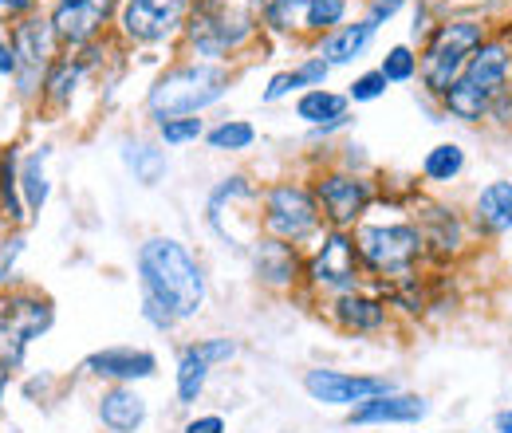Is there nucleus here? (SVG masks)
I'll return each instance as SVG.
<instances>
[{
  "label": "nucleus",
  "instance_id": "nucleus-1",
  "mask_svg": "<svg viewBox=\"0 0 512 433\" xmlns=\"http://www.w3.org/2000/svg\"><path fill=\"white\" fill-rule=\"evenodd\" d=\"M142 304L162 308L174 323L205 308V268L178 237H150L138 245Z\"/></svg>",
  "mask_w": 512,
  "mask_h": 433
},
{
  "label": "nucleus",
  "instance_id": "nucleus-2",
  "mask_svg": "<svg viewBox=\"0 0 512 433\" xmlns=\"http://www.w3.org/2000/svg\"><path fill=\"white\" fill-rule=\"evenodd\" d=\"M512 91V28L489 32V40L473 52L465 71L442 99V115L465 126L489 123L493 107Z\"/></svg>",
  "mask_w": 512,
  "mask_h": 433
},
{
  "label": "nucleus",
  "instance_id": "nucleus-3",
  "mask_svg": "<svg viewBox=\"0 0 512 433\" xmlns=\"http://www.w3.org/2000/svg\"><path fill=\"white\" fill-rule=\"evenodd\" d=\"M355 248H359V260H363V272L371 280H379V288L386 284H402V280H414L426 264V241H422V229L414 225L410 213L394 209V217H363L355 229Z\"/></svg>",
  "mask_w": 512,
  "mask_h": 433
},
{
  "label": "nucleus",
  "instance_id": "nucleus-4",
  "mask_svg": "<svg viewBox=\"0 0 512 433\" xmlns=\"http://www.w3.org/2000/svg\"><path fill=\"white\" fill-rule=\"evenodd\" d=\"M489 20L477 12H453V16H438L430 36L422 40L418 52V83L430 99H446V91L457 83V75L465 71V63L473 60V52L489 40Z\"/></svg>",
  "mask_w": 512,
  "mask_h": 433
},
{
  "label": "nucleus",
  "instance_id": "nucleus-5",
  "mask_svg": "<svg viewBox=\"0 0 512 433\" xmlns=\"http://www.w3.org/2000/svg\"><path fill=\"white\" fill-rule=\"evenodd\" d=\"M260 16H264V0H193L186 44L201 60H225L253 40Z\"/></svg>",
  "mask_w": 512,
  "mask_h": 433
},
{
  "label": "nucleus",
  "instance_id": "nucleus-6",
  "mask_svg": "<svg viewBox=\"0 0 512 433\" xmlns=\"http://www.w3.org/2000/svg\"><path fill=\"white\" fill-rule=\"evenodd\" d=\"M229 83H233V75L221 63H209V60L178 63L166 75H158V83L146 91V111L158 123L201 115L205 107H213V103L225 99Z\"/></svg>",
  "mask_w": 512,
  "mask_h": 433
},
{
  "label": "nucleus",
  "instance_id": "nucleus-7",
  "mask_svg": "<svg viewBox=\"0 0 512 433\" xmlns=\"http://www.w3.org/2000/svg\"><path fill=\"white\" fill-rule=\"evenodd\" d=\"M256 229H264V237L292 248H300L316 233H323V213L312 186H304V182H272L260 193Z\"/></svg>",
  "mask_w": 512,
  "mask_h": 433
},
{
  "label": "nucleus",
  "instance_id": "nucleus-8",
  "mask_svg": "<svg viewBox=\"0 0 512 433\" xmlns=\"http://www.w3.org/2000/svg\"><path fill=\"white\" fill-rule=\"evenodd\" d=\"M363 280H367V272H363L355 237L343 233V229H327L320 248L304 260V284H308L312 292L327 296V300H335V296L359 292Z\"/></svg>",
  "mask_w": 512,
  "mask_h": 433
},
{
  "label": "nucleus",
  "instance_id": "nucleus-9",
  "mask_svg": "<svg viewBox=\"0 0 512 433\" xmlns=\"http://www.w3.org/2000/svg\"><path fill=\"white\" fill-rule=\"evenodd\" d=\"M312 193L320 201L323 221L331 229H343V233H351L379 201V186L367 174H355V170H327L316 178Z\"/></svg>",
  "mask_w": 512,
  "mask_h": 433
},
{
  "label": "nucleus",
  "instance_id": "nucleus-10",
  "mask_svg": "<svg viewBox=\"0 0 512 433\" xmlns=\"http://www.w3.org/2000/svg\"><path fill=\"white\" fill-rule=\"evenodd\" d=\"M414 225L422 229L426 260L438 268L461 260L469 252V241L477 237L461 209H453L446 201H426V197H418V205H414Z\"/></svg>",
  "mask_w": 512,
  "mask_h": 433
},
{
  "label": "nucleus",
  "instance_id": "nucleus-11",
  "mask_svg": "<svg viewBox=\"0 0 512 433\" xmlns=\"http://www.w3.org/2000/svg\"><path fill=\"white\" fill-rule=\"evenodd\" d=\"M56 311L44 296H8L0 304V363L4 367H20L24 351L32 339H40L52 327Z\"/></svg>",
  "mask_w": 512,
  "mask_h": 433
},
{
  "label": "nucleus",
  "instance_id": "nucleus-12",
  "mask_svg": "<svg viewBox=\"0 0 512 433\" xmlns=\"http://www.w3.org/2000/svg\"><path fill=\"white\" fill-rule=\"evenodd\" d=\"M193 0H123L119 4V32L127 44H162L186 32Z\"/></svg>",
  "mask_w": 512,
  "mask_h": 433
},
{
  "label": "nucleus",
  "instance_id": "nucleus-13",
  "mask_svg": "<svg viewBox=\"0 0 512 433\" xmlns=\"http://www.w3.org/2000/svg\"><path fill=\"white\" fill-rule=\"evenodd\" d=\"M56 28H52V16H20L16 28H12V52H16V79H20V91L32 95L36 83H40V71L52 67V52H56Z\"/></svg>",
  "mask_w": 512,
  "mask_h": 433
},
{
  "label": "nucleus",
  "instance_id": "nucleus-14",
  "mask_svg": "<svg viewBox=\"0 0 512 433\" xmlns=\"http://www.w3.org/2000/svg\"><path fill=\"white\" fill-rule=\"evenodd\" d=\"M304 390L320 406H351L355 410L367 398L390 394L394 382L383 378V374H347V371H331V367H316V371L304 374Z\"/></svg>",
  "mask_w": 512,
  "mask_h": 433
},
{
  "label": "nucleus",
  "instance_id": "nucleus-15",
  "mask_svg": "<svg viewBox=\"0 0 512 433\" xmlns=\"http://www.w3.org/2000/svg\"><path fill=\"white\" fill-rule=\"evenodd\" d=\"M115 4L119 0H56L52 28H56V36L64 40L67 48H87L107 28Z\"/></svg>",
  "mask_w": 512,
  "mask_h": 433
},
{
  "label": "nucleus",
  "instance_id": "nucleus-16",
  "mask_svg": "<svg viewBox=\"0 0 512 433\" xmlns=\"http://www.w3.org/2000/svg\"><path fill=\"white\" fill-rule=\"evenodd\" d=\"M327 315L339 331L347 335H375L390 323V304L383 300V292H347L327 300Z\"/></svg>",
  "mask_w": 512,
  "mask_h": 433
},
{
  "label": "nucleus",
  "instance_id": "nucleus-17",
  "mask_svg": "<svg viewBox=\"0 0 512 433\" xmlns=\"http://www.w3.org/2000/svg\"><path fill=\"white\" fill-rule=\"evenodd\" d=\"M83 371L95 374V378H111L115 386H127V382H146L158 374V359L142 347H107V351H95L83 359Z\"/></svg>",
  "mask_w": 512,
  "mask_h": 433
},
{
  "label": "nucleus",
  "instance_id": "nucleus-18",
  "mask_svg": "<svg viewBox=\"0 0 512 433\" xmlns=\"http://www.w3.org/2000/svg\"><path fill=\"white\" fill-rule=\"evenodd\" d=\"M430 414V402L422 394H379L351 410V426H414Z\"/></svg>",
  "mask_w": 512,
  "mask_h": 433
},
{
  "label": "nucleus",
  "instance_id": "nucleus-19",
  "mask_svg": "<svg viewBox=\"0 0 512 433\" xmlns=\"http://www.w3.org/2000/svg\"><path fill=\"white\" fill-rule=\"evenodd\" d=\"M469 225L477 237H509L512 233V178H497L477 189L469 205Z\"/></svg>",
  "mask_w": 512,
  "mask_h": 433
},
{
  "label": "nucleus",
  "instance_id": "nucleus-20",
  "mask_svg": "<svg viewBox=\"0 0 512 433\" xmlns=\"http://www.w3.org/2000/svg\"><path fill=\"white\" fill-rule=\"evenodd\" d=\"M249 256H253L256 280H260V284H268V288H276V292L296 288V284H300V276H304L300 248L280 245V241H272V237L256 241V245L249 248Z\"/></svg>",
  "mask_w": 512,
  "mask_h": 433
},
{
  "label": "nucleus",
  "instance_id": "nucleus-21",
  "mask_svg": "<svg viewBox=\"0 0 512 433\" xmlns=\"http://www.w3.org/2000/svg\"><path fill=\"white\" fill-rule=\"evenodd\" d=\"M375 24L371 20H351V24H339L335 32H327L320 40V56L327 67H347V63H355L367 48H371V40H375Z\"/></svg>",
  "mask_w": 512,
  "mask_h": 433
},
{
  "label": "nucleus",
  "instance_id": "nucleus-22",
  "mask_svg": "<svg viewBox=\"0 0 512 433\" xmlns=\"http://www.w3.org/2000/svg\"><path fill=\"white\" fill-rule=\"evenodd\" d=\"M347 107L351 99L339 95V91H327V87H312L296 99V119L308 126H316V134H331L347 123Z\"/></svg>",
  "mask_w": 512,
  "mask_h": 433
},
{
  "label": "nucleus",
  "instance_id": "nucleus-23",
  "mask_svg": "<svg viewBox=\"0 0 512 433\" xmlns=\"http://www.w3.org/2000/svg\"><path fill=\"white\" fill-rule=\"evenodd\" d=\"M99 418L111 433H134L146 422V402L130 386H111L99 398Z\"/></svg>",
  "mask_w": 512,
  "mask_h": 433
},
{
  "label": "nucleus",
  "instance_id": "nucleus-24",
  "mask_svg": "<svg viewBox=\"0 0 512 433\" xmlns=\"http://www.w3.org/2000/svg\"><path fill=\"white\" fill-rule=\"evenodd\" d=\"M327 63L320 56H308L304 63H296L292 71H280V75H272L268 79V87H264V103H280V99H288L292 91H312V87H323L327 83Z\"/></svg>",
  "mask_w": 512,
  "mask_h": 433
},
{
  "label": "nucleus",
  "instance_id": "nucleus-25",
  "mask_svg": "<svg viewBox=\"0 0 512 433\" xmlns=\"http://www.w3.org/2000/svg\"><path fill=\"white\" fill-rule=\"evenodd\" d=\"M347 24V0H296V32L327 36Z\"/></svg>",
  "mask_w": 512,
  "mask_h": 433
},
{
  "label": "nucleus",
  "instance_id": "nucleus-26",
  "mask_svg": "<svg viewBox=\"0 0 512 433\" xmlns=\"http://www.w3.org/2000/svg\"><path fill=\"white\" fill-rule=\"evenodd\" d=\"M465 146L461 142H438V146H430L426 150V158H422V178L430 182V186H453L461 174H465Z\"/></svg>",
  "mask_w": 512,
  "mask_h": 433
},
{
  "label": "nucleus",
  "instance_id": "nucleus-27",
  "mask_svg": "<svg viewBox=\"0 0 512 433\" xmlns=\"http://www.w3.org/2000/svg\"><path fill=\"white\" fill-rule=\"evenodd\" d=\"M209 363H205V355L197 351V343L190 347H182V355H178V402L182 406H193L197 398H201V390H205V382H209Z\"/></svg>",
  "mask_w": 512,
  "mask_h": 433
},
{
  "label": "nucleus",
  "instance_id": "nucleus-28",
  "mask_svg": "<svg viewBox=\"0 0 512 433\" xmlns=\"http://www.w3.org/2000/svg\"><path fill=\"white\" fill-rule=\"evenodd\" d=\"M123 162L134 174V182H142V186H158L166 178V154L154 142H127Z\"/></svg>",
  "mask_w": 512,
  "mask_h": 433
},
{
  "label": "nucleus",
  "instance_id": "nucleus-29",
  "mask_svg": "<svg viewBox=\"0 0 512 433\" xmlns=\"http://www.w3.org/2000/svg\"><path fill=\"white\" fill-rule=\"evenodd\" d=\"M83 75V60H56L44 75V99L52 107H67L75 95V83Z\"/></svg>",
  "mask_w": 512,
  "mask_h": 433
},
{
  "label": "nucleus",
  "instance_id": "nucleus-30",
  "mask_svg": "<svg viewBox=\"0 0 512 433\" xmlns=\"http://www.w3.org/2000/svg\"><path fill=\"white\" fill-rule=\"evenodd\" d=\"M205 142H209V150L237 154V150H249L256 142V126L245 123V119H225V123L213 126V130H205Z\"/></svg>",
  "mask_w": 512,
  "mask_h": 433
},
{
  "label": "nucleus",
  "instance_id": "nucleus-31",
  "mask_svg": "<svg viewBox=\"0 0 512 433\" xmlns=\"http://www.w3.org/2000/svg\"><path fill=\"white\" fill-rule=\"evenodd\" d=\"M44 162H48V150H40V154L24 158V166H20V189H24V205H28L32 213H40V209H44V201H48V178H44Z\"/></svg>",
  "mask_w": 512,
  "mask_h": 433
},
{
  "label": "nucleus",
  "instance_id": "nucleus-32",
  "mask_svg": "<svg viewBox=\"0 0 512 433\" xmlns=\"http://www.w3.org/2000/svg\"><path fill=\"white\" fill-rule=\"evenodd\" d=\"M379 71L386 75V83H414L418 79V52L410 44H394L379 63Z\"/></svg>",
  "mask_w": 512,
  "mask_h": 433
},
{
  "label": "nucleus",
  "instance_id": "nucleus-33",
  "mask_svg": "<svg viewBox=\"0 0 512 433\" xmlns=\"http://www.w3.org/2000/svg\"><path fill=\"white\" fill-rule=\"evenodd\" d=\"M0 209L8 213V221H24V213H28V205L16 193V154L12 150L0 158Z\"/></svg>",
  "mask_w": 512,
  "mask_h": 433
},
{
  "label": "nucleus",
  "instance_id": "nucleus-34",
  "mask_svg": "<svg viewBox=\"0 0 512 433\" xmlns=\"http://www.w3.org/2000/svg\"><path fill=\"white\" fill-rule=\"evenodd\" d=\"M158 138H162L166 146H190V142H197V138H205V123H201L197 115L166 119V123H158Z\"/></svg>",
  "mask_w": 512,
  "mask_h": 433
},
{
  "label": "nucleus",
  "instance_id": "nucleus-35",
  "mask_svg": "<svg viewBox=\"0 0 512 433\" xmlns=\"http://www.w3.org/2000/svg\"><path fill=\"white\" fill-rule=\"evenodd\" d=\"M386 75L379 67H371V71H363V75H355L351 79V87H347V99L351 103H375V99H383L386 95Z\"/></svg>",
  "mask_w": 512,
  "mask_h": 433
},
{
  "label": "nucleus",
  "instance_id": "nucleus-36",
  "mask_svg": "<svg viewBox=\"0 0 512 433\" xmlns=\"http://www.w3.org/2000/svg\"><path fill=\"white\" fill-rule=\"evenodd\" d=\"M197 351L205 355V363H209V367H221V363H229V359L237 355V343H233V339H225V335H213V339H201V343H197Z\"/></svg>",
  "mask_w": 512,
  "mask_h": 433
},
{
  "label": "nucleus",
  "instance_id": "nucleus-37",
  "mask_svg": "<svg viewBox=\"0 0 512 433\" xmlns=\"http://www.w3.org/2000/svg\"><path fill=\"white\" fill-rule=\"evenodd\" d=\"M402 8H406V0H371V8H367V16H363V20H371L375 28H383L386 20H394Z\"/></svg>",
  "mask_w": 512,
  "mask_h": 433
},
{
  "label": "nucleus",
  "instance_id": "nucleus-38",
  "mask_svg": "<svg viewBox=\"0 0 512 433\" xmlns=\"http://www.w3.org/2000/svg\"><path fill=\"white\" fill-rule=\"evenodd\" d=\"M186 433H225V418L221 414H197L186 422Z\"/></svg>",
  "mask_w": 512,
  "mask_h": 433
},
{
  "label": "nucleus",
  "instance_id": "nucleus-39",
  "mask_svg": "<svg viewBox=\"0 0 512 433\" xmlns=\"http://www.w3.org/2000/svg\"><path fill=\"white\" fill-rule=\"evenodd\" d=\"M0 75H16V52L4 32H0Z\"/></svg>",
  "mask_w": 512,
  "mask_h": 433
},
{
  "label": "nucleus",
  "instance_id": "nucleus-40",
  "mask_svg": "<svg viewBox=\"0 0 512 433\" xmlns=\"http://www.w3.org/2000/svg\"><path fill=\"white\" fill-rule=\"evenodd\" d=\"M32 8H36V0H0V16H8V20H12V16L20 20V16H28Z\"/></svg>",
  "mask_w": 512,
  "mask_h": 433
},
{
  "label": "nucleus",
  "instance_id": "nucleus-41",
  "mask_svg": "<svg viewBox=\"0 0 512 433\" xmlns=\"http://www.w3.org/2000/svg\"><path fill=\"white\" fill-rule=\"evenodd\" d=\"M493 430L512 433V410H497V414H493Z\"/></svg>",
  "mask_w": 512,
  "mask_h": 433
},
{
  "label": "nucleus",
  "instance_id": "nucleus-42",
  "mask_svg": "<svg viewBox=\"0 0 512 433\" xmlns=\"http://www.w3.org/2000/svg\"><path fill=\"white\" fill-rule=\"evenodd\" d=\"M4 386H8V371H4V363H0V394H4Z\"/></svg>",
  "mask_w": 512,
  "mask_h": 433
},
{
  "label": "nucleus",
  "instance_id": "nucleus-43",
  "mask_svg": "<svg viewBox=\"0 0 512 433\" xmlns=\"http://www.w3.org/2000/svg\"><path fill=\"white\" fill-rule=\"evenodd\" d=\"M434 4H457V0H434Z\"/></svg>",
  "mask_w": 512,
  "mask_h": 433
},
{
  "label": "nucleus",
  "instance_id": "nucleus-44",
  "mask_svg": "<svg viewBox=\"0 0 512 433\" xmlns=\"http://www.w3.org/2000/svg\"><path fill=\"white\" fill-rule=\"evenodd\" d=\"M509 276H512V260H509Z\"/></svg>",
  "mask_w": 512,
  "mask_h": 433
},
{
  "label": "nucleus",
  "instance_id": "nucleus-45",
  "mask_svg": "<svg viewBox=\"0 0 512 433\" xmlns=\"http://www.w3.org/2000/svg\"><path fill=\"white\" fill-rule=\"evenodd\" d=\"M509 134H512V126H509Z\"/></svg>",
  "mask_w": 512,
  "mask_h": 433
}]
</instances>
